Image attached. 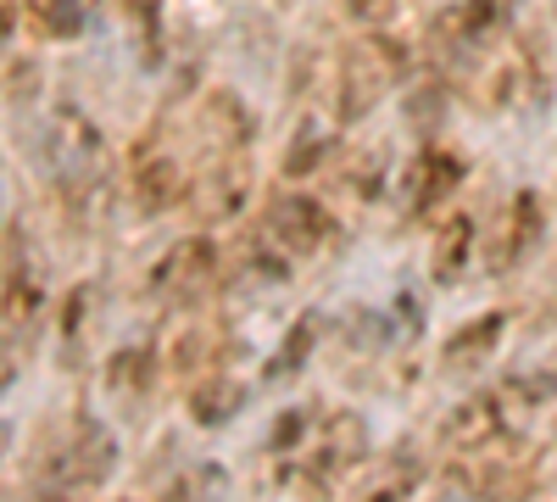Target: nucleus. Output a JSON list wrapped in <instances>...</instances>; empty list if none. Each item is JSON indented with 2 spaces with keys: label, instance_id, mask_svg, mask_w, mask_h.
Here are the masks:
<instances>
[{
  "label": "nucleus",
  "instance_id": "obj_1",
  "mask_svg": "<svg viewBox=\"0 0 557 502\" xmlns=\"http://www.w3.org/2000/svg\"><path fill=\"white\" fill-rule=\"evenodd\" d=\"M45 168H51L57 191L67 207L96 201L107 185V146H101V128L89 123L73 107L51 112V128H45Z\"/></svg>",
  "mask_w": 557,
  "mask_h": 502
},
{
  "label": "nucleus",
  "instance_id": "obj_2",
  "mask_svg": "<svg viewBox=\"0 0 557 502\" xmlns=\"http://www.w3.org/2000/svg\"><path fill=\"white\" fill-rule=\"evenodd\" d=\"M262 235L278 257H323L335 246V218L323 201H312L301 191H278V196H268Z\"/></svg>",
  "mask_w": 557,
  "mask_h": 502
},
{
  "label": "nucleus",
  "instance_id": "obj_3",
  "mask_svg": "<svg viewBox=\"0 0 557 502\" xmlns=\"http://www.w3.org/2000/svg\"><path fill=\"white\" fill-rule=\"evenodd\" d=\"M391 84H396V45H385V39L351 45V51L341 57V68H335V107H341V118L346 123L368 118Z\"/></svg>",
  "mask_w": 557,
  "mask_h": 502
},
{
  "label": "nucleus",
  "instance_id": "obj_4",
  "mask_svg": "<svg viewBox=\"0 0 557 502\" xmlns=\"http://www.w3.org/2000/svg\"><path fill=\"white\" fill-rule=\"evenodd\" d=\"M212 285H218V246L207 235L168 246L151 268V296L168 307H196L201 296H212Z\"/></svg>",
  "mask_w": 557,
  "mask_h": 502
},
{
  "label": "nucleus",
  "instance_id": "obj_5",
  "mask_svg": "<svg viewBox=\"0 0 557 502\" xmlns=\"http://www.w3.org/2000/svg\"><path fill=\"white\" fill-rule=\"evenodd\" d=\"M457 185H462V157L446 151V146H424V151H412V162L401 168L396 196H401L407 218H430Z\"/></svg>",
  "mask_w": 557,
  "mask_h": 502
},
{
  "label": "nucleus",
  "instance_id": "obj_6",
  "mask_svg": "<svg viewBox=\"0 0 557 502\" xmlns=\"http://www.w3.org/2000/svg\"><path fill=\"white\" fill-rule=\"evenodd\" d=\"M112 464H117L112 436H107L96 419H84V425H73V436L51 452L45 475H51V486H96V480L112 475Z\"/></svg>",
  "mask_w": 557,
  "mask_h": 502
},
{
  "label": "nucleus",
  "instance_id": "obj_7",
  "mask_svg": "<svg viewBox=\"0 0 557 502\" xmlns=\"http://www.w3.org/2000/svg\"><path fill=\"white\" fill-rule=\"evenodd\" d=\"M128 191H134V212L139 218H162L168 207H178L184 173H178L173 151H162L157 140H139L134 162H128Z\"/></svg>",
  "mask_w": 557,
  "mask_h": 502
},
{
  "label": "nucleus",
  "instance_id": "obj_8",
  "mask_svg": "<svg viewBox=\"0 0 557 502\" xmlns=\"http://www.w3.org/2000/svg\"><path fill=\"white\" fill-rule=\"evenodd\" d=\"M502 34V0H462V7L441 12V45L451 39V51H485Z\"/></svg>",
  "mask_w": 557,
  "mask_h": 502
},
{
  "label": "nucleus",
  "instance_id": "obj_9",
  "mask_svg": "<svg viewBox=\"0 0 557 502\" xmlns=\"http://www.w3.org/2000/svg\"><path fill=\"white\" fill-rule=\"evenodd\" d=\"M541 223H546L541 196L535 191H513V201H507V230H502V246L491 252V268H513L541 241Z\"/></svg>",
  "mask_w": 557,
  "mask_h": 502
},
{
  "label": "nucleus",
  "instance_id": "obj_10",
  "mask_svg": "<svg viewBox=\"0 0 557 502\" xmlns=\"http://www.w3.org/2000/svg\"><path fill=\"white\" fill-rule=\"evenodd\" d=\"M246 385L235 380V375H223V369H212L207 380H196L190 385V419L196 425H207V430H218V425H228L246 407Z\"/></svg>",
  "mask_w": 557,
  "mask_h": 502
},
{
  "label": "nucleus",
  "instance_id": "obj_11",
  "mask_svg": "<svg viewBox=\"0 0 557 502\" xmlns=\"http://www.w3.org/2000/svg\"><path fill=\"white\" fill-rule=\"evenodd\" d=\"M496 430H502V402H496V396H469V402H462L457 414L446 419V441L462 446V452L485 446Z\"/></svg>",
  "mask_w": 557,
  "mask_h": 502
},
{
  "label": "nucleus",
  "instance_id": "obj_12",
  "mask_svg": "<svg viewBox=\"0 0 557 502\" xmlns=\"http://www.w3.org/2000/svg\"><path fill=\"white\" fill-rule=\"evenodd\" d=\"M502 330H507V318H502V313H480V318H469V325H462V330L446 341V363H485V357L496 352Z\"/></svg>",
  "mask_w": 557,
  "mask_h": 502
},
{
  "label": "nucleus",
  "instance_id": "obj_13",
  "mask_svg": "<svg viewBox=\"0 0 557 502\" xmlns=\"http://www.w3.org/2000/svg\"><path fill=\"white\" fill-rule=\"evenodd\" d=\"M151 380H157V352L151 346H128V352H117L112 363H107V385H112V396H146L151 391Z\"/></svg>",
  "mask_w": 557,
  "mask_h": 502
},
{
  "label": "nucleus",
  "instance_id": "obj_14",
  "mask_svg": "<svg viewBox=\"0 0 557 502\" xmlns=\"http://www.w3.org/2000/svg\"><path fill=\"white\" fill-rule=\"evenodd\" d=\"M469 252H474V218L469 212H451L441 241H435V280L451 285L457 273H462V262H469Z\"/></svg>",
  "mask_w": 557,
  "mask_h": 502
},
{
  "label": "nucleus",
  "instance_id": "obj_15",
  "mask_svg": "<svg viewBox=\"0 0 557 502\" xmlns=\"http://www.w3.org/2000/svg\"><path fill=\"white\" fill-rule=\"evenodd\" d=\"M312 346H318V318H312V313H301L296 325H290V335H285V346H278V352H273V363H268V380H273V385L296 380V369L312 357Z\"/></svg>",
  "mask_w": 557,
  "mask_h": 502
},
{
  "label": "nucleus",
  "instance_id": "obj_16",
  "mask_svg": "<svg viewBox=\"0 0 557 502\" xmlns=\"http://www.w3.org/2000/svg\"><path fill=\"white\" fill-rule=\"evenodd\" d=\"M39 17V34L45 39H78L84 28H89V12H96V0H39L34 7Z\"/></svg>",
  "mask_w": 557,
  "mask_h": 502
},
{
  "label": "nucleus",
  "instance_id": "obj_17",
  "mask_svg": "<svg viewBox=\"0 0 557 502\" xmlns=\"http://www.w3.org/2000/svg\"><path fill=\"white\" fill-rule=\"evenodd\" d=\"M128 23H139V51H146V68L162 62V0H123Z\"/></svg>",
  "mask_w": 557,
  "mask_h": 502
},
{
  "label": "nucleus",
  "instance_id": "obj_18",
  "mask_svg": "<svg viewBox=\"0 0 557 502\" xmlns=\"http://www.w3.org/2000/svg\"><path fill=\"white\" fill-rule=\"evenodd\" d=\"M323 157H330V128H301L296 146H290V157H285V173L301 179V173H312Z\"/></svg>",
  "mask_w": 557,
  "mask_h": 502
},
{
  "label": "nucleus",
  "instance_id": "obj_19",
  "mask_svg": "<svg viewBox=\"0 0 557 502\" xmlns=\"http://www.w3.org/2000/svg\"><path fill=\"white\" fill-rule=\"evenodd\" d=\"M346 7H351V17L357 23H368V28H380L391 12H396V0H346Z\"/></svg>",
  "mask_w": 557,
  "mask_h": 502
},
{
  "label": "nucleus",
  "instance_id": "obj_20",
  "mask_svg": "<svg viewBox=\"0 0 557 502\" xmlns=\"http://www.w3.org/2000/svg\"><path fill=\"white\" fill-rule=\"evenodd\" d=\"M301 430H307V414H285V419H278V430H273V446H290Z\"/></svg>",
  "mask_w": 557,
  "mask_h": 502
},
{
  "label": "nucleus",
  "instance_id": "obj_21",
  "mask_svg": "<svg viewBox=\"0 0 557 502\" xmlns=\"http://www.w3.org/2000/svg\"><path fill=\"white\" fill-rule=\"evenodd\" d=\"M12 28H17V12H12V0H0V45L12 39Z\"/></svg>",
  "mask_w": 557,
  "mask_h": 502
},
{
  "label": "nucleus",
  "instance_id": "obj_22",
  "mask_svg": "<svg viewBox=\"0 0 557 502\" xmlns=\"http://www.w3.org/2000/svg\"><path fill=\"white\" fill-rule=\"evenodd\" d=\"M546 391H557V369H546V380H541V385H530V396H546Z\"/></svg>",
  "mask_w": 557,
  "mask_h": 502
},
{
  "label": "nucleus",
  "instance_id": "obj_23",
  "mask_svg": "<svg viewBox=\"0 0 557 502\" xmlns=\"http://www.w3.org/2000/svg\"><path fill=\"white\" fill-rule=\"evenodd\" d=\"M368 502H401V491H380V497H368Z\"/></svg>",
  "mask_w": 557,
  "mask_h": 502
},
{
  "label": "nucleus",
  "instance_id": "obj_24",
  "mask_svg": "<svg viewBox=\"0 0 557 502\" xmlns=\"http://www.w3.org/2000/svg\"><path fill=\"white\" fill-rule=\"evenodd\" d=\"M0 452H7V425H0Z\"/></svg>",
  "mask_w": 557,
  "mask_h": 502
}]
</instances>
